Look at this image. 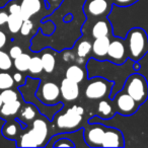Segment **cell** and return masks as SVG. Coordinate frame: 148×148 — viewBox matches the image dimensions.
<instances>
[{
    "label": "cell",
    "mask_w": 148,
    "mask_h": 148,
    "mask_svg": "<svg viewBox=\"0 0 148 148\" xmlns=\"http://www.w3.org/2000/svg\"><path fill=\"white\" fill-rule=\"evenodd\" d=\"M45 116H38L31 128L23 131L15 141L18 147H46L49 138V124Z\"/></svg>",
    "instance_id": "6da1fadb"
},
{
    "label": "cell",
    "mask_w": 148,
    "mask_h": 148,
    "mask_svg": "<svg viewBox=\"0 0 148 148\" xmlns=\"http://www.w3.org/2000/svg\"><path fill=\"white\" fill-rule=\"evenodd\" d=\"M84 110L80 106H72L66 112L62 114H56L53 120H55V126L59 134L72 133L80 130L82 123Z\"/></svg>",
    "instance_id": "7a4b0ae2"
},
{
    "label": "cell",
    "mask_w": 148,
    "mask_h": 148,
    "mask_svg": "<svg viewBox=\"0 0 148 148\" xmlns=\"http://www.w3.org/2000/svg\"><path fill=\"white\" fill-rule=\"evenodd\" d=\"M126 46L129 59L139 62L148 53V36L141 27H133L126 36Z\"/></svg>",
    "instance_id": "3957f363"
},
{
    "label": "cell",
    "mask_w": 148,
    "mask_h": 148,
    "mask_svg": "<svg viewBox=\"0 0 148 148\" xmlns=\"http://www.w3.org/2000/svg\"><path fill=\"white\" fill-rule=\"evenodd\" d=\"M123 89L132 97L139 106L143 105L148 99V82L145 77L134 71L124 83Z\"/></svg>",
    "instance_id": "277c9868"
},
{
    "label": "cell",
    "mask_w": 148,
    "mask_h": 148,
    "mask_svg": "<svg viewBox=\"0 0 148 148\" xmlns=\"http://www.w3.org/2000/svg\"><path fill=\"white\" fill-rule=\"evenodd\" d=\"M113 86L114 82L108 80L107 78L99 76L90 77L88 83L85 86L84 95L86 97V99H92V101L110 97Z\"/></svg>",
    "instance_id": "5b68a950"
},
{
    "label": "cell",
    "mask_w": 148,
    "mask_h": 148,
    "mask_svg": "<svg viewBox=\"0 0 148 148\" xmlns=\"http://www.w3.org/2000/svg\"><path fill=\"white\" fill-rule=\"evenodd\" d=\"M111 101L115 108L116 113L125 116V117L134 115L137 112L138 108L140 107L135 101V99L130 97L124 89L118 91L111 99Z\"/></svg>",
    "instance_id": "8992f818"
},
{
    "label": "cell",
    "mask_w": 148,
    "mask_h": 148,
    "mask_svg": "<svg viewBox=\"0 0 148 148\" xmlns=\"http://www.w3.org/2000/svg\"><path fill=\"white\" fill-rule=\"evenodd\" d=\"M113 5L112 0H86L83 4V12L87 17L103 18L111 13Z\"/></svg>",
    "instance_id": "52a82bcc"
},
{
    "label": "cell",
    "mask_w": 148,
    "mask_h": 148,
    "mask_svg": "<svg viewBox=\"0 0 148 148\" xmlns=\"http://www.w3.org/2000/svg\"><path fill=\"white\" fill-rule=\"evenodd\" d=\"M36 95L43 103L48 106H53L60 103V86L52 81L40 82L38 89L36 91Z\"/></svg>",
    "instance_id": "ba28073f"
},
{
    "label": "cell",
    "mask_w": 148,
    "mask_h": 148,
    "mask_svg": "<svg viewBox=\"0 0 148 148\" xmlns=\"http://www.w3.org/2000/svg\"><path fill=\"white\" fill-rule=\"evenodd\" d=\"M107 127L101 123L89 122L83 129V138L89 147H101Z\"/></svg>",
    "instance_id": "9c48e42d"
},
{
    "label": "cell",
    "mask_w": 148,
    "mask_h": 148,
    "mask_svg": "<svg viewBox=\"0 0 148 148\" xmlns=\"http://www.w3.org/2000/svg\"><path fill=\"white\" fill-rule=\"evenodd\" d=\"M128 50L125 40L120 38H113L110 43L109 51H108L107 60L113 62L118 65L124 64L128 60Z\"/></svg>",
    "instance_id": "30bf717a"
},
{
    "label": "cell",
    "mask_w": 148,
    "mask_h": 148,
    "mask_svg": "<svg viewBox=\"0 0 148 148\" xmlns=\"http://www.w3.org/2000/svg\"><path fill=\"white\" fill-rule=\"evenodd\" d=\"M60 93H61L62 99L65 101H68V103L74 101L75 99H78L79 95H80L79 83L69 80L65 77L62 79L61 83H60Z\"/></svg>",
    "instance_id": "8fae6325"
},
{
    "label": "cell",
    "mask_w": 148,
    "mask_h": 148,
    "mask_svg": "<svg viewBox=\"0 0 148 148\" xmlns=\"http://www.w3.org/2000/svg\"><path fill=\"white\" fill-rule=\"evenodd\" d=\"M125 139L124 135L119 129L113 127H107L103 136L101 147H124Z\"/></svg>",
    "instance_id": "7c38bea8"
},
{
    "label": "cell",
    "mask_w": 148,
    "mask_h": 148,
    "mask_svg": "<svg viewBox=\"0 0 148 148\" xmlns=\"http://www.w3.org/2000/svg\"><path fill=\"white\" fill-rule=\"evenodd\" d=\"M39 116V109L32 103H25V105H21L18 113L16 115V118L21 123L23 127L27 129V126Z\"/></svg>",
    "instance_id": "4fadbf2b"
},
{
    "label": "cell",
    "mask_w": 148,
    "mask_h": 148,
    "mask_svg": "<svg viewBox=\"0 0 148 148\" xmlns=\"http://www.w3.org/2000/svg\"><path fill=\"white\" fill-rule=\"evenodd\" d=\"M111 37H101L95 39L91 43V57L97 60H107Z\"/></svg>",
    "instance_id": "5bb4252c"
},
{
    "label": "cell",
    "mask_w": 148,
    "mask_h": 148,
    "mask_svg": "<svg viewBox=\"0 0 148 148\" xmlns=\"http://www.w3.org/2000/svg\"><path fill=\"white\" fill-rule=\"evenodd\" d=\"M25 128L23 127L21 123L17 119L7 120L3 123L1 133L6 139H9L11 141H15L17 138L21 136V134L23 132Z\"/></svg>",
    "instance_id": "9a60e30c"
},
{
    "label": "cell",
    "mask_w": 148,
    "mask_h": 148,
    "mask_svg": "<svg viewBox=\"0 0 148 148\" xmlns=\"http://www.w3.org/2000/svg\"><path fill=\"white\" fill-rule=\"evenodd\" d=\"M23 21L32 18L42 10V0H18Z\"/></svg>",
    "instance_id": "2e32d148"
},
{
    "label": "cell",
    "mask_w": 148,
    "mask_h": 148,
    "mask_svg": "<svg viewBox=\"0 0 148 148\" xmlns=\"http://www.w3.org/2000/svg\"><path fill=\"white\" fill-rule=\"evenodd\" d=\"M91 36L95 39L101 37H111L112 36V25L107 17H103L95 21L91 29Z\"/></svg>",
    "instance_id": "e0dca14e"
},
{
    "label": "cell",
    "mask_w": 148,
    "mask_h": 148,
    "mask_svg": "<svg viewBox=\"0 0 148 148\" xmlns=\"http://www.w3.org/2000/svg\"><path fill=\"white\" fill-rule=\"evenodd\" d=\"M21 107V101H10V103H4L0 109V119L7 121V120L15 119Z\"/></svg>",
    "instance_id": "ac0fdd59"
},
{
    "label": "cell",
    "mask_w": 148,
    "mask_h": 148,
    "mask_svg": "<svg viewBox=\"0 0 148 148\" xmlns=\"http://www.w3.org/2000/svg\"><path fill=\"white\" fill-rule=\"evenodd\" d=\"M86 75V72L82 67L76 64H72L66 69L65 77L69 80H72L74 82L81 83L84 80V77Z\"/></svg>",
    "instance_id": "d6986e66"
},
{
    "label": "cell",
    "mask_w": 148,
    "mask_h": 148,
    "mask_svg": "<svg viewBox=\"0 0 148 148\" xmlns=\"http://www.w3.org/2000/svg\"><path fill=\"white\" fill-rule=\"evenodd\" d=\"M116 111L114 106L108 99H101L97 105V118L103 120H110L115 116Z\"/></svg>",
    "instance_id": "ffe728a7"
},
{
    "label": "cell",
    "mask_w": 148,
    "mask_h": 148,
    "mask_svg": "<svg viewBox=\"0 0 148 148\" xmlns=\"http://www.w3.org/2000/svg\"><path fill=\"white\" fill-rule=\"evenodd\" d=\"M43 69L46 73L51 74L56 68V57L51 49H47L42 53L41 56Z\"/></svg>",
    "instance_id": "44dd1931"
},
{
    "label": "cell",
    "mask_w": 148,
    "mask_h": 148,
    "mask_svg": "<svg viewBox=\"0 0 148 148\" xmlns=\"http://www.w3.org/2000/svg\"><path fill=\"white\" fill-rule=\"evenodd\" d=\"M31 56L27 53H23L13 59V67L15 68L16 71L19 72H27L29 70V62H31Z\"/></svg>",
    "instance_id": "7402d4cb"
},
{
    "label": "cell",
    "mask_w": 148,
    "mask_h": 148,
    "mask_svg": "<svg viewBox=\"0 0 148 148\" xmlns=\"http://www.w3.org/2000/svg\"><path fill=\"white\" fill-rule=\"evenodd\" d=\"M75 53L76 56L80 59H85L87 58L91 53V43L87 40H79L76 44L75 48Z\"/></svg>",
    "instance_id": "603a6c76"
},
{
    "label": "cell",
    "mask_w": 148,
    "mask_h": 148,
    "mask_svg": "<svg viewBox=\"0 0 148 148\" xmlns=\"http://www.w3.org/2000/svg\"><path fill=\"white\" fill-rule=\"evenodd\" d=\"M23 18L18 15L9 14L8 21H7V27L11 34H17L21 31V27L23 25Z\"/></svg>",
    "instance_id": "cb8c5ba5"
},
{
    "label": "cell",
    "mask_w": 148,
    "mask_h": 148,
    "mask_svg": "<svg viewBox=\"0 0 148 148\" xmlns=\"http://www.w3.org/2000/svg\"><path fill=\"white\" fill-rule=\"evenodd\" d=\"M15 85L13 76L7 71H0V91L12 88Z\"/></svg>",
    "instance_id": "d4e9b609"
},
{
    "label": "cell",
    "mask_w": 148,
    "mask_h": 148,
    "mask_svg": "<svg viewBox=\"0 0 148 148\" xmlns=\"http://www.w3.org/2000/svg\"><path fill=\"white\" fill-rule=\"evenodd\" d=\"M13 60L7 52L0 49V71H8L12 68Z\"/></svg>",
    "instance_id": "484cf974"
},
{
    "label": "cell",
    "mask_w": 148,
    "mask_h": 148,
    "mask_svg": "<svg viewBox=\"0 0 148 148\" xmlns=\"http://www.w3.org/2000/svg\"><path fill=\"white\" fill-rule=\"evenodd\" d=\"M27 71L32 75H38V74L42 73V71H44L41 57H39V56H33L31 58V62H29V70Z\"/></svg>",
    "instance_id": "4316f807"
},
{
    "label": "cell",
    "mask_w": 148,
    "mask_h": 148,
    "mask_svg": "<svg viewBox=\"0 0 148 148\" xmlns=\"http://www.w3.org/2000/svg\"><path fill=\"white\" fill-rule=\"evenodd\" d=\"M0 92H1V99H2L3 103L18 101V95H17V92L15 90H13L12 88L4 89V90L0 91Z\"/></svg>",
    "instance_id": "83f0119b"
},
{
    "label": "cell",
    "mask_w": 148,
    "mask_h": 148,
    "mask_svg": "<svg viewBox=\"0 0 148 148\" xmlns=\"http://www.w3.org/2000/svg\"><path fill=\"white\" fill-rule=\"evenodd\" d=\"M6 9L8 11L9 14H13V15H18V16L23 17V13H21V7L19 4L18 0H12L8 4L6 5Z\"/></svg>",
    "instance_id": "f1b7e54d"
},
{
    "label": "cell",
    "mask_w": 148,
    "mask_h": 148,
    "mask_svg": "<svg viewBox=\"0 0 148 148\" xmlns=\"http://www.w3.org/2000/svg\"><path fill=\"white\" fill-rule=\"evenodd\" d=\"M33 29H34V23L32 21V19L31 18L25 19L23 23V25H21V27L19 33H21V35L23 36V37H27V36H29V34L32 33Z\"/></svg>",
    "instance_id": "f546056e"
},
{
    "label": "cell",
    "mask_w": 148,
    "mask_h": 148,
    "mask_svg": "<svg viewBox=\"0 0 148 148\" xmlns=\"http://www.w3.org/2000/svg\"><path fill=\"white\" fill-rule=\"evenodd\" d=\"M12 76H13V80H14V83L18 85V86L23 85V83L25 82V80H27V77L23 75V72L16 71L14 74H12Z\"/></svg>",
    "instance_id": "4dcf8cb0"
},
{
    "label": "cell",
    "mask_w": 148,
    "mask_h": 148,
    "mask_svg": "<svg viewBox=\"0 0 148 148\" xmlns=\"http://www.w3.org/2000/svg\"><path fill=\"white\" fill-rule=\"evenodd\" d=\"M23 49H21V46H18V45L12 46V47L9 49V52H8L9 56L12 58V60L15 59L16 57H18V56L21 55V54H23Z\"/></svg>",
    "instance_id": "1f68e13d"
},
{
    "label": "cell",
    "mask_w": 148,
    "mask_h": 148,
    "mask_svg": "<svg viewBox=\"0 0 148 148\" xmlns=\"http://www.w3.org/2000/svg\"><path fill=\"white\" fill-rule=\"evenodd\" d=\"M138 0H112L114 5H117L120 7H127L130 5H133L134 3L137 2Z\"/></svg>",
    "instance_id": "d6a6232c"
},
{
    "label": "cell",
    "mask_w": 148,
    "mask_h": 148,
    "mask_svg": "<svg viewBox=\"0 0 148 148\" xmlns=\"http://www.w3.org/2000/svg\"><path fill=\"white\" fill-rule=\"evenodd\" d=\"M9 13L7 11L6 7H4L3 9H0V27L6 25L7 21H8Z\"/></svg>",
    "instance_id": "836d02e7"
},
{
    "label": "cell",
    "mask_w": 148,
    "mask_h": 148,
    "mask_svg": "<svg viewBox=\"0 0 148 148\" xmlns=\"http://www.w3.org/2000/svg\"><path fill=\"white\" fill-rule=\"evenodd\" d=\"M7 44V36L6 34L3 31L0 29V49H3V48L6 46Z\"/></svg>",
    "instance_id": "e575fe53"
},
{
    "label": "cell",
    "mask_w": 148,
    "mask_h": 148,
    "mask_svg": "<svg viewBox=\"0 0 148 148\" xmlns=\"http://www.w3.org/2000/svg\"><path fill=\"white\" fill-rule=\"evenodd\" d=\"M48 1H49V3L51 2V3L56 4V5H60V3L62 2V0H48Z\"/></svg>",
    "instance_id": "d590c367"
},
{
    "label": "cell",
    "mask_w": 148,
    "mask_h": 148,
    "mask_svg": "<svg viewBox=\"0 0 148 148\" xmlns=\"http://www.w3.org/2000/svg\"><path fill=\"white\" fill-rule=\"evenodd\" d=\"M2 105H3V101H2V99H1V92H0V109H1Z\"/></svg>",
    "instance_id": "8d00e7d4"
}]
</instances>
